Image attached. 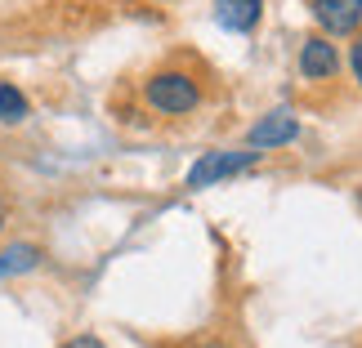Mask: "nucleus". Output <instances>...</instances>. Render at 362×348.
<instances>
[{
  "mask_svg": "<svg viewBox=\"0 0 362 348\" xmlns=\"http://www.w3.org/2000/svg\"><path fill=\"white\" fill-rule=\"evenodd\" d=\"M296 134H300V121L296 116H291V112H273V116H264L255 130H250V148H282Z\"/></svg>",
  "mask_w": 362,
  "mask_h": 348,
  "instance_id": "nucleus-6",
  "label": "nucleus"
},
{
  "mask_svg": "<svg viewBox=\"0 0 362 348\" xmlns=\"http://www.w3.org/2000/svg\"><path fill=\"white\" fill-rule=\"evenodd\" d=\"M202 348H228V344H202Z\"/></svg>",
  "mask_w": 362,
  "mask_h": 348,
  "instance_id": "nucleus-12",
  "label": "nucleus"
},
{
  "mask_svg": "<svg viewBox=\"0 0 362 348\" xmlns=\"http://www.w3.org/2000/svg\"><path fill=\"white\" fill-rule=\"evenodd\" d=\"M0 228H5V197H0Z\"/></svg>",
  "mask_w": 362,
  "mask_h": 348,
  "instance_id": "nucleus-11",
  "label": "nucleus"
},
{
  "mask_svg": "<svg viewBox=\"0 0 362 348\" xmlns=\"http://www.w3.org/2000/svg\"><path fill=\"white\" fill-rule=\"evenodd\" d=\"M0 121H5V125L27 121V99H23V90L9 85V80H0Z\"/></svg>",
  "mask_w": 362,
  "mask_h": 348,
  "instance_id": "nucleus-8",
  "label": "nucleus"
},
{
  "mask_svg": "<svg viewBox=\"0 0 362 348\" xmlns=\"http://www.w3.org/2000/svg\"><path fill=\"white\" fill-rule=\"evenodd\" d=\"M349 63H354V76H358V85H362V36L354 40V54H349Z\"/></svg>",
  "mask_w": 362,
  "mask_h": 348,
  "instance_id": "nucleus-9",
  "label": "nucleus"
},
{
  "mask_svg": "<svg viewBox=\"0 0 362 348\" xmlns=\"http://www.w3.org/2000/svg\"><path fill=\"white\" fill-rule=\"evenodd\" d=\"M144 99L165 116H184L202 103V90H197V80L184 76V72H157L152 80H144Z\"/></svg>",
  "mask_w": 362,
  "mask_h": 348,
  "instance_id": "nucleus-1",
  "label": "nucleus"
},
{
  "mask_svg": "<svg viewBox=\"0 0 362 348\" xmlns=\"http://www.w3.org/2000/svg\"><path fill=\"white\" fill-rule=\"evenodd\" d=\"M67 348H103V344H99V340H72Z\"/></svg>",
  "mask_w": 362,
  "mask_h": 348,
  "instance_id": "nucleus-10",
  "label": "nucleus"
},
{
  "mask_svg": "<svg viewBox=\"0 0 362 348\" xmlns=\"http://www.w3.org/2000/svg\"><path fill=\"white\" fill-rule=\"evenodd\" d=\"M40 263V246L32 241H18L9 250H0V277H13V272H32Z\"/></svg>",
  "mask_w": 362,
  "mask_h": 348,
  "instance_id": "nucleus-7",
  "label": "nucleus"
},
{
  "mask_svg": "<svg viewBox=\"0 0 362 348\" xmlns=\"http://www.w3.org/2000/svg\"><path fill=\"white\" fill-rule=\"evenodd\" d=\"M255 157H259V148H250V152H206V157L188 170V188H211V184H219V179L246 170Z\"/></svg>",
  "mask_w": 362,
  "mask_h": 348,
  "instance_id": "nucleus-2",
  "label": "nucleus"
},
{
  "mask_svg": "<svg viewBox=\"0 0 362 348\" xmlns=\"http://www.w3.org/2000/svg\"><path fill=\"white\" fill-rule=\"evenodd\" d=\"M264 13V0H215V23L224 32H250Z\"/></svg>",
  "mask_w": 362,
  "mask_h": 348,
  "instance_id": "nucleus-5",
  "label": "nucleus"
},
{
  "mask_svg": "<svg viewBox=\"0 0 362 348\" xmlns=\"http://www.w3.org/2000/svg\"><path fill=\"white\" fill-rule=\"evenodd\" d=\"M313 13L331 36H349L362 23V0H313Z\"/></svg>",
  "mask_w": 362,
  "mask_h": 348,
  "instance_id": "nucleus-4",
  "label": "nucleus"
},
{
  "mask_svg": "<svg viewBox=\"0 0 362 348\" xmlns=\"http://www.w3.org/2000/svg\"><path fill=\"white\" fill-rule=\"evenodd\" d=\"M300 72H304V80H331V76L340 72L336 45H331L327 36H309V40H304V49H300Z\"/></svg>",
  "mask_w": 362,
  "mask_h": 348,
  "instance_id": "nucleus-3",
  "label": "nucleus"
}]
</instances>
